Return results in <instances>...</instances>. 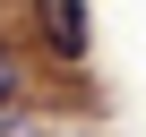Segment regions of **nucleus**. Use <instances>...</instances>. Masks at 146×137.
I'll use <instances>...</instances> for the list:
<instances>
[{
	"mask_svg": "<svg viewBox=\"0 0 146 137\" xmlns=\"http://www.w3.org/2000/svg\"><path fill=\"white\" fill-rule=\"evenodd\" d=\"M0 111H17V60H9V43H0Z\"/></svg>",
	"mask_w": 146,
	"mask_h": 137,
	"instance_id": "obj_2",
	"label": "nucleus"
},
{
	"mask_svg": "<svg viewBox=\"0 0 146 137\" xmlns=\"http://www.w3.org/2000/svg\"><path fill=\"white\" fill-rule=\"evenodd\" d=\"M0 137H52L43 120H26V111H0Z\"/></svg>",
	"mask_w": 146,
	"mask_h": 137,
	"instance_id": "obj_3",
	"label": "nucleus"
},
{
	"mask_svg": "<svg viewBox=\"0 0 146 137\" xmlns=\"http://www.w3.org/2000/svg\"><path fill=\"white\" fill-rule=\"evenodd\" d=\"M43 43L60 60H86V9H78V0H52V9H43Z\"/></svg>",
	"mask_w": 146,
	"mask_h": 137,
	"instance_id": "obj_1",
	"label": "nucleus"
}]
</instances>
